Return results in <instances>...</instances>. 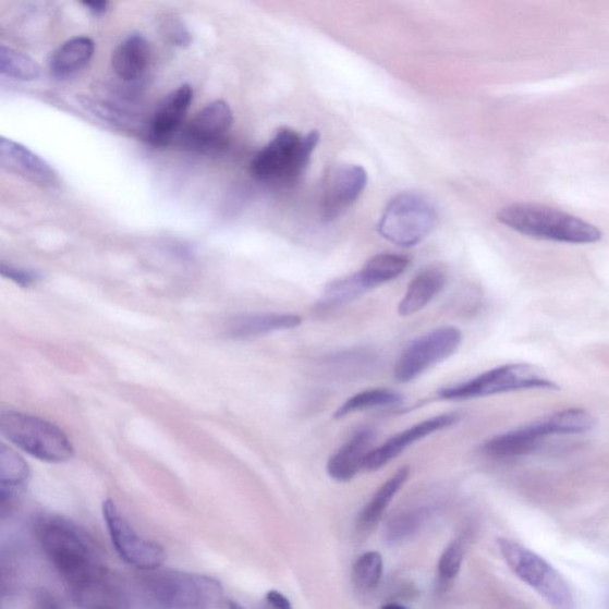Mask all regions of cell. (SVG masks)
<instances>
[{"mask_svg":"<svg viewBox=\"0 0 609 609\" xmlns=\"http://www.w3.org/2000/svg\"><path fill=\"white\" fill-rule=\"evenodd\" d=\"M158 570L147 576L145 587L149 599L161 609H215L223 600V587L217 580L178 570Z\"/></svg>","mask_w":609,"mask_h":609,"instance_id":"4","label":"cell"},{"mask_svg":"<svg viewBox=\"0 0 609 609\" xmlns=\"http://www.w3.org/2000/svg\"><path fill=\"white\" fill-rule=\"evenodd\" d=\"M430 512L426 508L409 509L391 517L385 527V539L390 544H400L416 536Z\"/></svg>","mask_w":609,"mask_h":609,"instance_id":"27","label":"cell"},{"mask_svg":"<svg viewBox=\"0 0 609 609\" xmlns=\"http://www.w3.org/2000/svg\"><path fill=\"white\" fill-rule=\"evenodd\" d=\"M368 184L365 168L342 163L330 168L322 181L319 209L326 222L343 216L352 207Z\"/></svg>","mask_w":609,"mask_h":609,"instance_id":"12","label":"cell"},{"mask_svg":"<svg viewBox=\"0 0 609 609\" xmlns=\"http://www.w3.org/2000/svg\"><path fill=\"white\" fill-rule=\"evenodd\" d=\"M437 224L433 204L421 194L406 192L388 203L380 219V235L398 247L411 248L431 235Z\"/></svg>","mask_w":609,"mask_h":609,"instance_id":"7","label":"cell"},{"mask_svg":"<svg viewBox=\"0 0 609 609\" xmlns=\"http://www.w3.org/2000/svg\"><path fill=\"white\" fill-rule=\"evenodd\" d=\"M410 260L405 255L383 253L370 258L360 270L369 291L398 279L409 268Z\"/></svg>","mask_w":609,"mask_h":609,"instance_id":"24","label":"cell"},{"mask_svg":"<svg viewBox=\"0 0 609 609\" xmlns=\"http://www.w3.org/2000/svg\"><path fill=\"white\" fill-rule=\"evenodd\" d=\"M229 609H245L244 607H242L240 604L237 602H230V607Z\"/></svg>","mask_w":609,"mask_h":609,"instance_id":"37","label":"cell"},{"mask_svg":"<svg viewBox=\"0 0 609 609\" xmlns=\"http://www.w3.org/2000/svg\"><path fill=\"white\" fill-rule=\"evenodd\" d=\"M35 609H63L56 596L49 592L41 590L37 593L35 600Z\"/></svg>","mask_w":609,"mask_h":609,"instance_id":"33","label":"cell"},{"mask_svg":"<svg viewBox=\"0 0 609 609\" xmlns=\"http://www.w3.org/2000/svg\"><path fill=\"white\" fill-rule=\"evenodd\" d=\"M411 474L407 465L400 468L377 490L358 515L357 525L361 529H369L377 524L399 490L406 484Z\"/></svg>","mask_w":609,"mask_h":609,"instance_id":"23","label":"cell"},{"mask_svg":"<svg viewBox=\"0 0 609 609\" xmlns=\"http://www.w3.org/2000/svg\"><path fill=\"white\" fill-rule=\"evenodd\" d=\"M108 2H86L84 7L88 9L89 12H93L94 15L100 16L106 14L109 8Z\"/></svg>","mask_w":609,"mask_h":609,"instance_id":"35","label":"cell"},{"mask_svg":"<svg viewBox=\"0 0 609 609\" xmlns=\"http://www.w3.org/2000/svg\"><path fill=\"white\" fill-rule=\"evenodd\" d=\"M375 434L370 429L358 430L337 450L327 464L328 475L337 483H349L365 470L369 453L374 450Z\"/></svg>","mask_w":609,"mask_h":609,"instance_id":"17","label":"cell"},{"mask_svg":"<svg viewBox=\"0 0 609 609\" xmlns=\"http://www.w3.org/2000/svg\"><path fill=\"white\" fill-rule=\"evenodd\" d=\"M447 282V270L442 266L433 265L419 270L411 280L398 306L399 316L410 317L418 314L444 290Z\"/></svg>","mask_w":609,"mask_h":609,"instance_id":"18","label":"cell"},{"mask_svg":"<svg viewBox=\"0 0 609 609\" xmlns=\"http://www.w3.org/2000/svg\"><path fill=\"white\" fill-rule=\"evenodd\" d=\"M168 38L178 47L186 48L192 44V35L185 25L180 22H171L167 25Z\"/></svg>","mask_w":609,"mask_h":609,"instance_id":"32","label":"cell"},{"mask_svg":"<svg viewBox=\"0 0 609 609\" xmlns=\"http://www.w3.org/2000/svg\"><path fill=\"white\" fill-rule=\"evenodd\" d=\"M193 100V88L183 85L168 95L155 111L148 127V141L154 146L170 144L183 124Z\"/></svg>","mask_w":609,"mask_h":609,"instance_id":"15","label":"cell"},{"mask_svg":"<svg viewBox=\"0 0 609 609\" xmlns=\"http://www.w3.org/2000/svg\"><path fill=\"white\" fill-rule=\"evenodd\" d=\"M0 165L4 170L15 173L44 187H57L59 176L41 157L17 142L0 139Z\"/></svg>","mask_w":609,"mask_h":609,"instance_id":"14","label":"cell"},{"mask_svg":"<svg viewBox=\"0 0 609 609\" xmlns=\"http://www.w3.org/2000/svg\"><path fill=\"white\" fill-rule=\"evenodd\" d=\"M95 54V42L87 36H76L57 49L50 70L58 77H69L84 70Z\"/></svg>","mask_w":609,"mask_h":609,"instance_id":"22","label":"cell"},{"mask_svg":"<svg viewBox=\"0 0 609 609\" xmlns=\"http://www.w3.org/2000/svg\"><path fill=\"white\" fill-rule=\"evenodd\" d=\"M498 220L525 236L539 240L589 244L602 239V232L585 220L541 205L513 204L503 207Z\"/></svg>","mask_w":609,"mask_h":609,"instance_id":"2","label":"cell"},{"mask_svg":"<svg viewBox=\"0 0 609 609\" xmlns=\"http://www.w3.org/2000/svg\"><path fill=\"white\" fill-rule=\"evenodd\" d=\"M463 548L460 541H452L440 556L438 573L440 578L451 581L456 578L463 562Z\"/></svg>","mask_w":609,"mask_h":609,"instance_id":"30","label":"cell"},{"mask_svg":"<svg viewBox=\"0 0 609 609\" xmlns=\"http://www.w3.org/2000/svg\"><path fill=\"white\" fill-rule=\"evenodd\" d=\"M0 73L12 80L33 82L41 76V69L22 51L2 46L0 47Z\"/></svg>","mask_w":609,"mask_h":609,"instance_id":"28","label":"cell"},{"mask_svg":"<svg viewBox=\"0 0 609 609\" xmlns=\"http://www.w3.org/2000/svg\"><path fill=\"white\" fill-rule=\"evenodd\" d=\"M36 536L77 607L127 609L121 583L110 573L95 541L83 528L66 517L44 515L36 522Z\"/></svg>","mask_w":609,"mask_h":609,"instance_id":"1","label":"cell"},{"mask_svg":"<svg viewBox=\"0 0 609 609\" xmlns=\"http://www.w3.org/2000/svg\"><path fill=\"white\" fill-rule=\"evenodd\" d=\"M303 318L291 314H247L229 319L226 334L230 339H253L271 332L292 330L301 326Z\"/></svg>","mask_w":609,"mask_h":609,"instance_id":"20","label":"cell"},{"mask_svg":"<svg viewBox=\"0 0 609 609\" xmlns=\"http://www.w3.org/2000/svg\"><path fill=\"white\" fill-rule=\"evenodd\" d=\"M150 61V45L145 36L133 34L115 47L112 69L124 82H134L145 74Z\"/></svg>","mask_w":609,"mask_h":609,"instance_id":"21","label":"cell"},{"mask_svg":"<svg viewBox=\"0 0 609 609\" xmlns=\"http://www.w3.org/2000/svg\"><path fill=\"white\" fill-rule=\"evenodd\" d=\"M31 468L16 451L0 447V511L5 516L27 488Z\"/></svg>","mask_w":609,"mask_h":609,"instance_id":"19","label":"cell"},{"mask_svg":"<svg viewBox=\"0 0 609 609\" xmlns=\"http://www.w3.org/2000/svg\"><path fill=\"white\" fill-rule=\"evenodd\" d=\"M526 390H560L536 367L512 363L477 375L468 381L442 388L440 399L463 401Z\"/></svg>","mask_w":609,"mask_h":609,"instance_id":"6","label":"cell"},{"mask_svg":"<svg viewBox=\"0 0 609 609\" xmlns=\"http://www.w3.org/2000/svg\"><path fill=\"white\" fill-rule=\"evenodd\" d=\"M403 403V398L388 388H373L349 398L345 403L333 413L334 419H342L355 412L380 407L397 406Z\"/></svg>","mask_w":609,"mask_h":609,"instance_id":"25","label":"cell"},{"mask_svg":"<svg viewBox=\"0 0 609 609\" xmlns=\"http://www.w3.org/2000/svg\"><path fill=\"white\" fill-rule=\"evenodd\" d=\"M102 515L113 548L125 563L145 572H154L163 564L165 549L160 544L139 536L112 500L103 501Z\"/></svg>","mask_w":609,"mask_h":609,"instance_id":"9","label":"cell"},{"mask_svg":"<svg viewBox=\"0 0 609 609\" xmlns=\"http://www.w3.org/2000/svg\"><path fill=\"white\" fill-rule=\"evenodd\" d=\"M498 546L512 572L553 604L569 599L568 587L552 567L535 552L515 541L500 538Z\"/></svg>","mask_w":609,"mask_h":609,"instance_id":"11","label":"cell"},{"mask_svg":"<svg viewBox=\"0 0 609 609\" xmlns=\"http://www.w3.org/2000/svg\"><path fill=\"white\" fill-rule=\"evenodd\" d=\"M367 292L369 290L358 271L328 283L318 304L324 308H336L357 301Z\"/></svg>","mask_w":609,"mask_h":609,"instance_id":"26","label":"cell"},{"mask_svg":"<svg viewBox=\"0 0 609 609\" xmlns=\"http://www.w3.org/2000/svg\"><path fill=\"white\" fill-rule=\"evenodd\" d=\"M268 605L273 609H293L292 604L283 594L278 590H270L266 595Z\"/></svg>","mask_w":609,"mask_h":609,"instance_id":"34","label":"cell"},{"mask_svg":"<svg viewBox=\"0 0 609 609\" xmlns=\"http://www.w3.org/2000/svg\"><path fill=\"white\" fill-rule=\"evenodd\" d=\"M459 419L458 413H446L411 426L410 429L393 436L386 443L374 449L366 461L365 470L374 472L383 468L385 465L401 455L412 444L437 431L448 429V427L455 425Z\"/></svg>","mask_w":609,"mask_h":609,"instance_id":"13","label":"cell"},{"mask_svg":"<svg viewBox=\"0 0 609 609\" xmlns=\"http://www.w3.org/2000/svg\"><path fill=\"white\" fill-rule=\"evenodd\" d=\"M580 418L572 409L550 414L533 424L488 440L484 452L491 459L504 460L528 455L539 448L543 440L556 435H576Z\"/></svg>","mask_w":609,"mask_h":609,"instance_id":"8","label":"cell"},{"mask_svg":"<svg viewBox=\"0 0 609 609\" xmlns=\"http://www.w3.org/2000/svg\"><path fill=\"white\" fill-rule=\"evenodd\" d=\"M381 609H407V608L399 604H387L382 606Z\"/></svg>","mask_w":609,"mask_h":609,"instance_id":"36","label":"cell"},{"mask_svg":"<svg viewBox=\"0 0 609 609\" xmlns=\"http://www.w3.org/2000/svg\"><path fill=\"white\" fill-rule=\"evenodd\" d=\"M320 135H305L290 127H282L251 163L255 179L270 185H291L305 172L310 157L317 148Z\"/></svg>","mask_w":609,"mask_h":609,"instance_id":"3","label":"cell"},{"mask_svg":"<svg viewBox=\"0 0 609 609\" xmlns=\"http://www.w3.org/2000/svg\"><path fill=\"white\" fill-rule=\"evenodd\" d=\"M0 271H2L3 277L14 280L23 288L31 287V284L40 279V275H37L36 271L22 269L5 264H2V266H0Z\"/></svg>","mask_w":609,"mask_h":609,"instance_id":"31","label":"cell"},{"mask_svg":"<svg viewBox=\"0 0 609 609\" xmlns=\"http://www.w3.org/2000/svg\"><path fill=\"white\" fill-rule=\"evenodd\" d=\"M462 333L458 328L436 329L413 341L400 355L394 367V379L409 383L423 373L458 352Z\"/></svg>","mask_w":609,"mask_h":609,"instance_id":"10","label":"cell"},{"mask_svg":"<svg viewBox=\"0 0 609 609\" xmlns=\"http://www.w3.org/2000/svg\"><path fill=\"white\" fill-rule=\"evenodd\" d=\"M383 574V560L379 552L369 551L358 557L353 568L356 588L370 590L379 585Z\"/></svg>","mask_w":609,"mask_h":609,"instance_id":"29","label":"cell"},{"mask_svg":"<svg viewBox=\"0 0 609 609\" xmlns=\"http://www.w3.org/2000/svg\"><path fill=\"white\" fill-rule=\"evenodd\" d=\"M233 123V113L228 102L216 100L204 108L187 131L190 144L200 149H210L220 144Z\"/></svg>","mask_w":609,"mask_h":609,"instance_id":"16","label":"cell"},{"mask_svg":"<svg viewBox=\"0 0 609 609\" xmlns=\"http://www.w3.org/2000/svg\"><path fill=\"white\" fill-rule=\"evenodd\" d=\"M0 434L33 458L49 463L70 461L74 455L71 440L54 424L31 414L3 411Z\"/></svg>","mask_w":609,"mask_h":609,"instance_id":"5","label":"cell"}]
</instances>
